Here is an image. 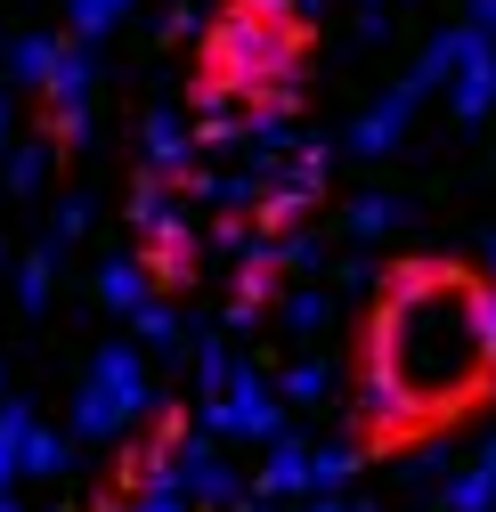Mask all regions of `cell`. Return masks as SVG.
<instances>
[{"label":"cell","mask_w":496,"mask_h":512,"mask_svg":"<svg viewBox=\"0 0 496 512\" xmlns=\"http://www.w3.org/2000/svg\"><path fill=\"white\" fill-rule=\"evenodd\" d=\"M66 472H74V431L33 423V439H25V480H66Z\"/></svg>","instance_id":"20"},{"label":"cell","mask_w":496,"mask_h":512,"mask_svg":"<svg viewBox=\"0 0 496 512\" xmlns=\"http://www.w3.org/2000/svg\"><path fill=\"white\" fill-rule=\"evenodd\" d=\"M309 512H350V504H342V488H318V496H309Z\"/></svg>","instance_id":"35"},{"label":"cell","mask_w":496,"mask_h":512,"mask_svg":"<svg viewBox=\"0 0 496 512\" xmlns=\"http://www.w3.org/2000/svg\"><path fill=\"white\" fill-rule=\"evenodd\" d=\"M139 163L147 171H171L179 187H188V171H196V122H179L171 106H155L147 131H139Z\"/></svg>","instance_id":"9"},{"label":"cell","mask_w":496,"mask_h":512,"mask_svg":"<svg viewBox=\"0 0 496 512\" xmlns=\"http://www.w3.org/2000/svg\"><path fill=\"white\" fill-rule=\"evenodd\" d=\"M196 423H204L212 439H244V447L285 439V391H277V374H261L253 358H236V374L196 407Z\"/></svg>","instance_id":"4"},{"label":"cell","mask_w":496,"mask_h":512,"mask_svg":"<svg viewBox=\"0 0 496 512\" xmlns=\"http://www.w3.org/2000/svg\"><path fill=\"white\" fill-rule=\"evenodd\" d=\"M464 17H472V25L488 33V41H496V0H472V9H464Z\"/></svg>","instance_id":"32"},{"label":"cell","mask_w":496,"mask_h":512,"mask_svg":"<svg viewBox=\"0 0 496 512\" xmlns=\"http://www.w3.org/2000/svg\"><path fill=\"white\" fill-rule=\"evenodd\" d=\"M131 334H139V350H179V342H188V334H179V309L155 293L139 317H131Z\"/></svg>","instance_id":"24"},{"label":"cell","mask_w":496,"mask_h":512,"mask_svg":"<svg viewBox=\"0 0 496 512\" xmlns=\"http://www.w3.org/2000/svg\"><path fill=\"white\" fill-rule=\"evenodd\" d=\"M41 179H49V139H9V155H0V187H9V196H33Z\"/></svg>","instance_id":"22"},{"label":"cell","mask_w":496,"mask_h":512,"mask_svg":"<svg viewBox=\"0 0 496 512\" xmlns=\"http://www.w3.org/2000/svg\"><path fill=\"white\" fill-rule=\"evenodd\" d=\"M440 512H496V464H488V456H472L464 472H448Z\"/></svg>","instance_id":"17"},{"label":"cell","mask_w":496,"mask_h":512,"mask_svg":"<svg viewBox=\"0 0 496 512\" xmlns=\"http://www.w3.org/2000/svg\"><path fill=\"white\" fill-rule=\"evenodd\" d=\"M33 399H9V407H0V488H17L25 480V439H33Z\"/></svg>","instance_id":"18"},{"label":"cell","mask_w":496,"mask_h":512,"mask_svg":"<svg viewBox=\"0 0 496 512\" xmlns=\"http://www.w3.org/2000/svg\"><path fill=\"white\" fill-rule=\"evenodd\" d=\"M334 285H350V293H366V285H375V261H342V269H334Z\"/></svg>","instance_id":"31"},{"label":"cell","mask_w":496,"mask_h":512,"mask_svg":"<svg viewBox=\"0 0 496 512\" xmlns=\"http://www.w3.org/2000/svg\"><path fill=\"white\" fill-rule=\"evenodd\" d=\"M49 512H74V504H49Z\"/></svg>","instance_id":"40"},{"label":"cell","mask_w":496,"mask_h":512,"mask_svg":"<svg viewBox=\"0 0 496 512\" xmlns=\"http://www.w3.org/2000/svg\"><path fill=\"white\" fill-rule=\"evenodd\" d=\"M131 9H139V0H74V9H66V25H74L82 41H98V33H114Z\"/></svg>","instance_id":"26"},{"label":"cell","mask_w":496,"mask_h":512,"mask_svg":"<svg viewBox=\"0 0 496 512\" xmlns=\"http://www.w3.org/2000/svg\"><path fill=\"white\" fill-rule=\"evenodd\" d=\"M0 407H9V366H0Z\"/></svg>","instance_id":"37"},{"label":"cell","mask_w":496,"mask_h":512,"mask_svg":"<svg viewBox=\"0 0 496 512\" xmlns=\"http://www.w3.org/2000/svg\"><path fill=\"white\" fill-rule=\"evenodd\" d=\"M480 456H488V464H496V439H488V447H480Z\"/></svg>","instance_id":"38"},{"label":"cell","mask_w":496,"mask_h":512,"mask_svg":"<svg viewBox=\"0 0 496 512\" xmlns=\"http://www.w3.org/2000/svg\"><path fill=\"white\" fill-rule=\"evenodd\" d=\"M261 9H285V0H261Z\"/></svg>","instance_id":"39"},{"label":"cell","mask_w":496,"mask_h":512,"mask_svg":"<svg viewBox=\"0 0 496 512\" xmlns=\"http://www.w3.org/2000/svg\"><path fill=\"white\" fill-rule=\"evenodd\" d=\"M204 74L228 82L236 98H269V90H301V25L285 9L236 0L204 25Z\"/></svg>","instance_id":"2"},{"label":"cell","mask_w":496,"mask_h":512,"mask_svg":"<svg viewBox=\"0 0 496 512\" xmlns=\"http://www.w3.org/2000/svg\"><path fill=\"white\" fill-rule=\"evenodd\" d=\"M9 139H17V106H9V90H0V155H9Z\"/></svg>","instance_id":"33"},{"label":"cell","mask_w":496,"mask_h":512,"mask_svg":"<svg viewBox=\"0 0 496 512\" xmlns=\"http://www.w3.org/2000/svg\"><path fill=\"white\" fill-rule=\"evenodd\" d=\"M139 252H147L155 293H179V285H196V277H204V269H196V261H204V236H196L188 220H179V228H163V236H147Z\"/></svg>","instance_id":"11"},{"label":"cell","mask_w":496,"mask_h":512,"mask_svg":"<svg viewBox=\"0 0 496 512\" xmlns=\"http://www.w3.org/2000/svg\"><path fill=\"white\" fill-rule=\"evenodd\" d=\"M480 49H496V41H488V33L472 25V17H464V25H440V33L423 41V57H415V74H407V82H423V90H448V82H456V74L472 66Z\"/></svg>","instance_id":"8"},{"label":"cell","mask_w":496,"mask_h":512,"mask_svg":"<svg viewBox=\"0 0 496 512\" xmlns=\"http://www.w3.org/2000/svg\"><path fill=\"white\" fill-rule=\"evenodd\" d=\"M431 90L423 82H399V90H383L375 106H366L358 122H350V155H366V163H375V155H391L399 139H407V122H415V106H423Z\"/></svg>","instance_id":"7"},{"label":"cell","mask_w":496,"mask_h":512,"mask_svg":"<svg viewBox=\"0 0 496 512\" xmlns=\"http://www.w3.org/2000/svg\"><path fill=\"white\" fill-rule=\"evenodd\" d=\"M98 301L122 317V326H131V317L155 301V277H147V252H106L98 261Z\"/></svg>","instance_id":"12"},{"label":"cell","mask_w":496,"mask_h":512,"mask_svg":"<svg viewBox=\"0 0 496 512\" xmlns=\"http://www.w3.org/2000/svg\"><path fill=\"white\" fill-rule=\"evenodd\" d=\"M480 269H488V285H496V236H488V244H480Z\"/></svg>","instance_id":"36"},{"label":"cell","mask_w":496,"mask_h":512,"mask_svg":"<svg viewBox=\"0 0 496 512\" xmlns=\"http://www.w3.org/2000/svg\"><path fill=\"white\" fill-rule=\"evenodd\" d=\"M228 374H236V350H228V326H220V334H204V342H196V399H212Z\"/></svg>","instance_id":"25"},{"label":"cell","mask_w":496,"mask_h":512,"mask_svg":"<svg viewBox=\"0 0 496 512\" xmlns=\"http://www.w3.org/2000/svg\"><path fill=\"white\" fill-rule=\"evenodd\" d=\"M147 415H155V382H147L139 342H122V334L98 342L82 391H74V439H122V431H139Z\"/></svg>","instance_id":"3"},{"label":"cell","mask_w":496,"mask_h":512,"mask_svg":"<svg viewBox=\"0 0 496 512\" xmlns=\"http://www.w3.org/2000/svg\"><path fill=\"white\" fill-rule=\"evenodd\" d=\"M41 98H49V122H57V131H74V139L90 131V98H98V57H90V41H82V33L66 41V57H57V74H49V90H41Z\"/></svg>","instance_id":"6"},{"label":"cell","mask_w":496,"mask_h":512,"mask_svg":"<svg viewBox=\"0 0 496 512\" xmlns=\"http://www.w3.org/2000/svg\"><path fill=\"white\" fill-rule=\"evenodd\" d=\"M309 488H318V447H301L293 431L285 439H269L261 447V480H253V496H309Z\"/></svg>","instance_id":"10"},{"label":"cell","mask_w":496,"mask_h":512,"mask_svg":"<svg viewBox=\"0 0 496 512\" xmlns=\"http://www.w3.org/2000/svg\"><path fill=\"white\" fill-rule=\"evenodd\" d=\"M82 236H90V196H66V204H57V220H49V244L66 252V244H82Z\"/></svg>","instance_id":"29"},{"label":"cell","mask_w":496,"mask_h":512,"mask_svg":"<svg viewBox=\"0 0 496 512\" xmlns=\"http://www.w3.org/2000/svg\"><path fill=\"white\" fill-rule=\"evenodd\" d=\"M407 220H415V204H407V196H383V187L350 196V212H342V228H350L358 244H375V236H391V228H407Z\"/></svg>","instance_id":"16"},{"label":"cell","mask_w":496,"mask_h":512,"mask_svg":"<svg viewBox=\"0 0 496 512\" xmlns=\"http://www.w3.org/2000/svg\"><path fill=\"white\" fill-rule=\"evenodd\" d=\"M448 114H456V122H488V114H496V49H480L472 66L448 82Z\"/></svg>","instance_id":"15"},{"label":"cell","mask_w":496,"mask_h":512,"mask_svg":"<svg viewBox=\"0 0 496 512\" xmlns=\"http://www.w3.org/2000/svg\"><path fill=\"white\" fill-rule=\"evenodd\" d=\"M0 196H9V187H0Z\"/></svg>","instance_id":"42"},{"label":"cell","mask_w":496,"mask_h":512,"mask_svg":"<svg viewBox=\"0 0 496 512\" xmlns=\"http://www.w3.org/2000/svg\"><path fill=\"white\" fill-rule=\"evenodd\" d=\"M49 293H57V244H33L25 261H17V309H25V317H41V309H49Z\"/></svg>","instance_id":"21"},{"label":"cell","mask_w":496,"mask_h":512,"mask_svg":"<svg viewBox=\"0 0 496 512\" xmlns=\"http://www.w3.org/2000/svg\"><path fill=\"white\" fill-rule=\"evenodd\" d=\"M228 512H293L285 496H244V504H228Z\"/></svg>","instance_id":"34"},{"label":"cell","mask_w":496,"mask_h":512,"mask_svg":"<svg viewBox=\"0 0 496 512\" xmlns=\"http://www.w3.org/2000/svg\"><path fill=\"white\" fill-rule=\"evenodd\" d=\"M57 57H66V41H57V33H17L9 57H0V66H9V90H49Z\"/></svg>","instance_id":"14"},{"label":"cell","mask_w":496,"mask_h":512,"mask_svg":"<svg viewBox=\"0 0 496 512\" xmlns=\"http://www.w3.org/2000/svg\"><path fill=\"white\" fill-rule=\"evenodd\" d=\"M0 269H9V252H0Z\"/></svg>","instance_id":"41"},{"label":"cell","mask_w":496,"mask_h":512,"mask_svg":"<svg viewBox=\"0 0 496 512\" xmlns=\"http://www.w3.org/2000/svg\"><path fill=\"white\" fill-rule=\"evenodd\" d=\"M277 317H285V334H318L326 317H334V293H326V285H301V293L277 301Z\"/></svg>","instance_id":"23"},{"label":"cell","mask_w":496,"mask_h":512,"mask_svg":"<svg viewBox=\"0 0 496 512\" xmlns=\"http://www.w3.org/2000/svg\"><path fill=\"white\" fill-rule=\"evenodd\" d=\"M277 391H285V407H334V366L326 358H293L277 374Z\"/></svg>","instance_id":"19"},{"label":"cell","mask_w":496,"mask_h":512,"mask_svg":"<svg viewBox=\"0 0 496 512\" xmlns=\"http://www.w3.org/2000/svg\"><path fill=\"white\" fill-rule=\"evenodd\" d=\"M122 212H131V236H139V244L188 220V212H179V179H171V171H139V187H131V204H122Z\"/></svg>","instance_id":"13"},{"label":"cell","mask_w":496,"mask_h":512,"mask_svg":"<svg viewBox=\"0 0 496 512\" xmlns=\"http://www.w3.org/2000/svg\"><path fill=\"white\" fill-rule=\"evenodd\" d=\"M179 488H188L204 512H228V504H244V480H236V464L220 456V439L196 423L188 439H179Z\"/></svg>","instance_id":"5"},{"label":"cell","mask_w":496,"mask_h":512,"mask_svg":"<svg viewBox=\"0 0 496 512\" xmlns=\"http://www.w3.org/2000/svg\"><path fill=\"white\" fill-rule=\"evenodd\" d=\"M423 415H448V407H472L488 382H496V358L480 342V309H472V285L448 269V261H407L383 277V309H375V350Z\"/></svg>","instance_id":"1"},{"label":"cell","mask_w":496,"mask_h":512,"mask_svg":"<svg viewBox=\"0 0 496 512\" xmlns=\"http://www.w3.org/2000/svg\"><path fill=\"white\" fill-rule=\"evenodd\" d=\"M350 480H358V447H350V439L318 447V488H350ZM318 488H309V496H318Z\"/></svg>","instance_id":"28"},{"label":"cell","mask_w":496,"mask_h":512,"mask_svg":"<svg viewBox=\"0 0 496 512\" xmlns=\"http://www.w3.org/2000/svg\"><path fill=\"white\" fill-rule=\"evenodd\" d=\"M472 309H480V342H488V358H496V285H472Z\"/></svg>","instance_id":"30"},{"label":"cell","mask_w":496,"mask_h":512,"mask_svg":"<svg viewBox=\"0 0 496 512\" xmlns=\"http://www.w3.org/2000/svg\"><path fill=\"white\" fill-rule=\"evenodd\" d=\"M277 261H285V277H309V269L326 261V244L309 236V228H277Z\"/></svg>","instance_id":"27"}]
</instances>
